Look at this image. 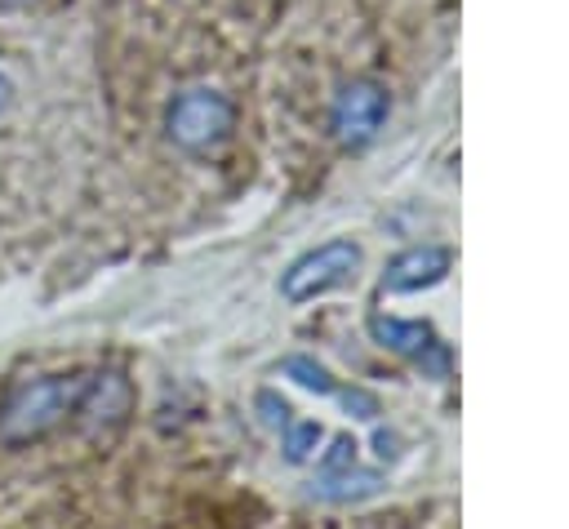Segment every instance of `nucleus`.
<instances>
[{
	"label": "nucleus",
	"mask_w": 569,
	"mask_h": 529,
	"mask_svg": "<svg viewBox=\"0 0 569 529\" xmlns=\"http://www.w3.org/2000/svg\"><path fill=\"white\" fill-rule=\"evenodd\" d=\"M129 413H133V382L120 369H93L84 391H80V405H76L71 422L84 436L107 440L129 422Z\"/></svg>",
	"instance_id": "nucleus-5"
},
{
	"label": "nucleus",
	"mask_w": 569,
	"mask_h": 529,
	"mask_svg": "<svg viewBox=\"0 0 569 529\" xmlns=\"http://www.w3.org/2000/svg\"><path fill=\"white\" fill-rule=\"evenodd\" d=\"M31 4H40V0H0V9H31Z\"/></svg>",
	"instance_id": "nucleus-11"
},
{
	"label": "nucleus",
	"mask_w": 569,
	"mask_h": 529,
	"mask_svg": "<svg viewBox=\"0 0 569 529\" xmlns=\"http://www.w3.org/2000/svg\"><path fill=\"white\" fill-rule=\"evenodd\" d=\"M360 267V244L351 240H329L311 253H302L298 262H289V271L280 276V293L284 302H311L338 285H347Z\"/></svg>",
	"instance_id": "nucleus-4"
},
{
	"label": "nucleus",
	"mask_w": 569,
	"mask_h": 529,
	"mask_svg": "<svg viewBox=\"0 0 569 529\" xmlns=\"http://www.w3.org/2000/svg\"><path fill=\"white\" fill-rule=\"evenodd\" d=\"M84 382H89L84 369H71V373H40V378L18 382V387L4 396V405H0V445L22 449V445L44 440V436L58 431L62 422H71Z\"/></svg>",
	"instance_id": "nucleus-1"
},
{
	"label": "nucleus",
	"mask_w": 569,
	"mask_h": 529,
	"mask_svg": "<svg viewBox=\"0 0 569 529\" xmlns=\"http://www.w3.org/2000/svg\"><path fill=\"white\" fill-rule=\"evenodd\" d=\"M236 133V102L213 84H187L164 102V138L182 156H213Z\"/></svg>",
	"instance_id": "nucleus-2"
},
{
	"label": "nucleus",
	"mask_w": 569,
	"mask_h": 529,
	"mask_svg": "<svg viewBox=\"0 0 569 529\" xmlns=\"http://www.w3.org/2000/svg\"><path fill=\"white\" fill-rule=\"evenodd\" d=\"M280 369H284L293 382H302V387H311V391H320V396H338L356 418H378V400H373L365 387H342V382H333V373H329L325 365H316L311 356H289Z\"/></svg>",
	"instance_id": "nucleus-7"
},
{
	"label": "nucleus",
	"mask_w": 569,
	"mask_h": 529,
	"mask_svg": "<svg viewBox=\"0 0 569 529\" xmlns=\"http://www.w3.org/2000/svg\"><path fill=\"white\" fill-rule=\"evenodd\" d=\"M445 271H449V249H436V244H427V249H409V253H396V258L387 262V271H382V289H391V293H409V289H422V285L440 280Z\"/></svg>",
	"instance_id": "nucleus-8"
},
{
	"label": "nucleus",
	"mask_w": 569,
	"mask_h": 529,
	"mask_svg": "<svg viewBox=\"0 0 569 529\" xmlns=\"http://www.w3.org/2000/svg\"><path fill=\"white\" fill-rule=\"evenodd\" d=\"M369 333H373V342H382V347L400 351L405 360H413L422 373L449 378L453 356H449V342H440V333L431 325H422V320H396V316L373 311L369 316Z\"/></svg>",
	"instance_id": "nucleus-6"
},
{
	"label": "nucleus",
	"mask_w": 569,
	"mask_h": 529,
	"mask_svg": "<svg viewBox=\"0 0 569 529\" xmlns=\"http://www.w3.org/2000/svg\"><path fill=\"white\" fill-rule=\"evenodd\" d=\"M9 107H13V80H9L4 71H0V116H4Z\"/></svg>",
	"instance_id": "nucleus-10"
},
{
	"label": "nucleus",
	"mask_w": 569,
	"mask_h": 529,
	"mask_svg": "<svg viewBox=\"0 0 569 529\" xmlns=\"http://www.w3.org/2000/svg\"><path fill=\"white\" fill-rule=\"evenodd\" d=\"M280 431H284V458H289V462H307L311 449L320 445V427H316V422H293V418H284Z\"/></svg>",
	"instance_id": "nucleus-9"
},
{
	"label": "nucleus",
	"mask_w": 569,
	"mask_h": 529,
	"mask_svg": "<svg viewBox=\"0 0 569 529\" xmlns=\"http://www.w3.org/2000/svg\"><path fill=\"white\" fill-rule=\"evenodd\" d=\"M391 116V93L373 76H351L329 98V133L342 151H365Z\"/></svg>",
	"instance_id": "nucleus-3"
}]
</instances>
